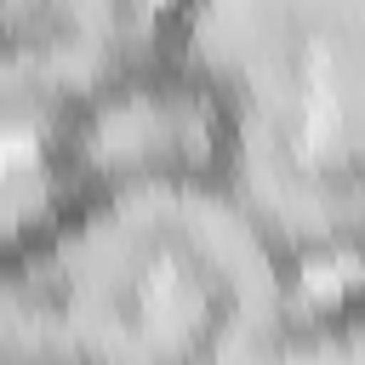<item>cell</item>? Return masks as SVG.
<instances>
[{
  "instance_id": "4",
  "label": "cell",
  "mask_w": 365,
  "mask_h": 365,
  "mask_svg": "<svg viewBox=\"0 0 365 365\" xmlns=\"http://www.w3.org/2000/svg\"><path fill=\"white\" fill-rule=\"evenodd\" d=\"M154 46V0H0V148L46 143Z\"/></svg>"
},
{
  "instance_id": "5",
  "label": "cell",
  "mask_w": 365,
  "mask_h": 365,
  "mask_svg": "<svg viewBox=\"0 0 365 365\" xmlns=\"http://www.w3.org/2000/svg\"><path fill=\"white\" fill-rule=\"evenodd\" d=\"M279 365H365V285L331 308H302Z\"/></svg>"
},
{
  "instance_id": "3",
  "label": "cell",
  "mask_w": 365,
  "mask_h": 365,
  "mask_svg": "<svg viewBox=\"0 0 365 365\" xmlns=\"http://www.w3.org/2000/svg\"><path fill=\"white\" fill-rule=\"evenodd\" d=\"M40 160L57 194L234 177V120L194 63L154 46L143 63L91 91L40 143Z\"/></svg>"
},
{
  "instance_id": "2",
  "label": "cell",
  "mask_w": 365,
  "mask_h": 365,
  "mask_svg": "<svg viewBox=\"0 0 365 365\" xmlns=\"http://www.w3.org/2000/svg\"><path fill=\"white\" fill-rule=\"evenodd\" d=\"M160 46L222 91L234 182L302 262H365V0H165Z\"/></svg>"
},
{
  "instance_id": "1",
  "label": "cell",
  "mask_w": 365,
  "mask_h": 365,
  "mask_svg": "<svg viewBox=\"0 0 365 365\" xmlns=\"http://www.w3.org/2000/svg\"><path fill=\"white\" fill-rule=\"evenodd\" d=\"M302 251L234 182L57 194L0 240V365H279Z\"/></svg>"
}]
</instances>
